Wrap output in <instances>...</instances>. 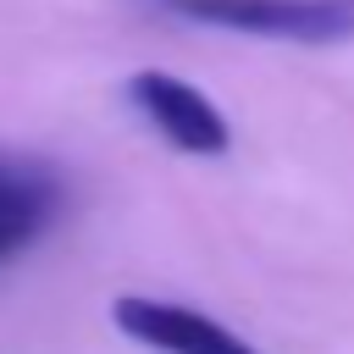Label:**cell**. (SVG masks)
I'll list each match as a JSON object with an SVG mask.
<instances>
[{
  "mask_svg": "<svg viewBox=\"0 0 354 354\" xmlns=\"http://www.w3.org/2000/svg\"><path fill=\"white\" fill-rule=\"evenodd\" d=\"M127 100L144 111V122L183 155H221L232 144V127L227 116L210 105L205 88H194L188 77L177 72H160V66H144L127 77Z\"/></svg>",
  "mask_w": 354,
  "mask_h": 354,
  "instance_id": "2",
  "label": "cell"
},
{
  "mask_svg": "<svg viewBox=\"0 0 354 354\" xmlns=\"http://www.w3.org/2000/svg\"><path fill=\"white\" fill-rule=\"evenodd\" d=\"M111 321L122 326V337L155 348V354H260L254 343H243L238 332H227L221 321H210L205 310L171 304V299H144V293H122L111 304Z\"/></svg>",
  "mask_w": 354,
  "mask_h": 354,
  "instance_id": "3",
  "label": "cell"
},
{
  "mask_svg": "<svg viewBox=\"0 0 354 354\" xmlns=\"http://www.w3.org/2000/svg\"><path fill=\"white\" fill-rule=\"evenodd\" d=\"M171 17L254 33V39H288V44H348L354 39V0H155Z\"/></svg>",
  "mask_w": 354,
  "mask_h": 354,
  "instance_id": "1",
  "label": "cell"
},
{
  "mask_svg": "<svg viewBox=\"0 0 354 354\" xmlns=\"http://www.w3.org/2000/svg\"><path fill=\"white\" fill-rule=\"evenodd\" d=\"M61 199H66V183L50 160L0 149V266L50 232V221L61 216Z\"/></svg>",
  "mask_w": 354,
  "mask_h": 354,
  "instance_id": "4",
  "label": "cell"
}]
</instances>
